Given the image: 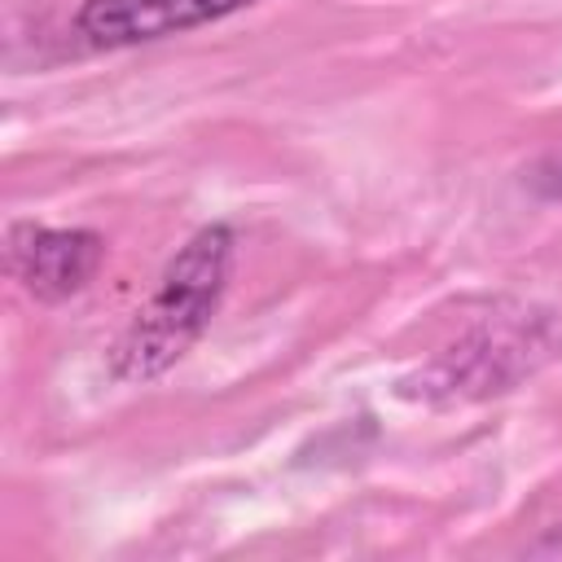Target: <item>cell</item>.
Wrapping results in <instances>:
<instances>
[{
  "label": "cell",
  "mask_w": 562,
  "mask_h": 562,
  "mask_svg": "<svg viewBox=\"0 0 562 562\" xmlns=\"http://www.w3.org/2000/svg\"><path fill=\"white\" fill-rule=\"evenodd\" d=\"M233 259H237V233L228 224L198 228L167 259V268L158 272V285L114 338L110 378L136 386V382L162 378L176 360H184L224 303Z\"/></svg>",
  "instance_id": "1"
},
{
  "label": "cell",
  "mask_w": 562,
  "mask_h": 562,
  "mask_svg": "<svg viewBox=\"0 0 562 562\" xmlns=\"http://www.w3.org/2000/svg\"><path fill=\"white\" fill-rule=\"evenodd\" d=\"M101 263H105V237L92 228L18 224L9 233V272L40 303H61L79 294Z\"/></svg>",
  "instance_id": "2"
},
{
  "label": "cell",
  "mask_w": 562,
  "mask_h": 562,
  "mask_svg": "<svg viewBox=\"0 0 562 562\" xmlns=\"http://www.w3.org/2000/svg\"><path fill=\"white\" fill-rule=\"evenodd\" d=\"M259 0H83L75 31L92 48H132L241 13Z\"/></svg>",
  "instance_id": "3"
}]
</instances>
